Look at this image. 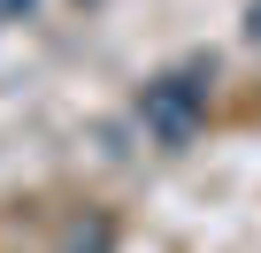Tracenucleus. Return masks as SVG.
Listing matches in <instances>:
<instances>
[{"instance_id":"obj_3","label":"nucleus","mask_w":261,"mask_h":253,"mask_svg":"<svg viewBox=\"0 0 261 253\" xmlns=\"http://www.w3.org/2000/svg\"><path fill=\"white\" fill-rule=\"evenodd\" d=\"M253 39H261V0H253Z\"/></svg>"},{"instance_id":"obj_1","label":"nucleus","mask_w":261,"mask_h":253,"mask_svg":"<svg viewBox=\"0 0 261 253\" xmlns=\"http://www.w3.org/2000/svg\"><path fill=\"white\" fill-rule=\"evenodd\" d=\"M139 115H146V131H154L162 146H192L200 115H207V69H169V77H154L146 100H139Z\"/></svg>"},{"instance_id":"obj_2","label":"nucleus","mask_w":261,"mask_h":253,"mask_svg":"<svg viewBox=\"0 0 261 253\" xmlns=\"http://www.w3.org/2000/svg\"><path fill=\"white\" fill-rule=\"evenodd\" d=\"M23 8H31V0H0V16H23Z\"/></svg>"}]
</instances>
